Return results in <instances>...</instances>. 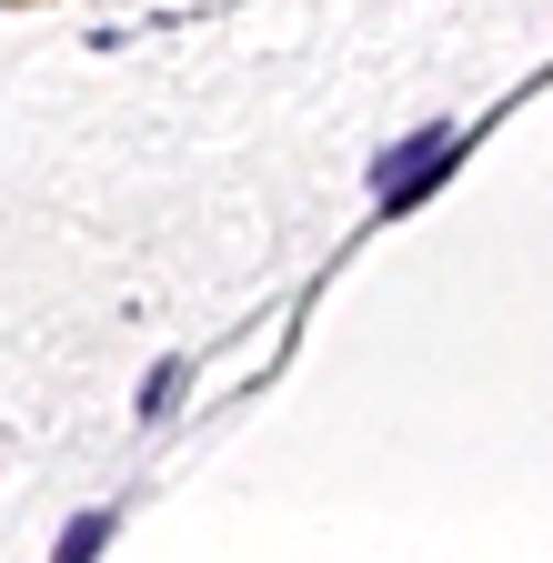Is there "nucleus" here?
Here are the masks:
<instances>
[{"label": "nucleus", "mask_w": 553, "mask_h": 563, "mask_svg": "<svg viewBox=\"0 0 553 563\" xmlns=\"http://www.w3.org/2000/svg\"><path fill=\"white\" fill-rule=\"evenodd\" d=\"M443 172H453V131L433 121V131H412V141H402V152H383V172H373V191H383V201H412V191H433Z\"/></svg>", "instance_id": "f257e3e1"}, {"label": "nucleus", "mask_w": 553, "mask_h": 563, "mask_svg": "<svg viewBox=\"0 0 553 563\" xmlns=\"http://www.w3.org/2000/svg\"><path fill=\"white\" fill-rule=\"evenodd\" d=\"M101 543H111V514H81L71 533H60V553H51V563H91Z\"/></svg>", "instance_id": "f03ea898"}, {"label": "nucleus", "mask_w": 553, "mask_h": 563, "mask_svg": "<svg viewBox=\"0 0 553 563\" xmlns=\"http://www.w3.org/2000/svg\"><path fill=\"white\" fill-rule=\"evenodd\" d=\"M172 402H181V363H162V373H152V383H142V422H162V412H172Z\"/></svg>", "instance_id": "7ed1b4c3"}]
</instances>
